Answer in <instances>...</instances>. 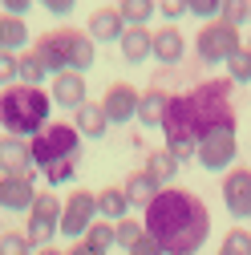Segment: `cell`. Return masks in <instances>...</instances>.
<instances>
[{
	"instance_id": "obj_29",
	"label": "cell",
	"mask_w": 251,
	"mask_h": 255,
	"mask_svg": "<svg viewBox=\"0 0 251 255\" xmlns=\"http://www.w3.org/2000/svg\"><path fill=\"white\" fill-rule=\"evenodd\" d=\"M142 235H146V227H142L138 219H122V223H114V243H118V247H126V251H130Z\"/></svg>"
},
{
	"instance_id": "obj_37",
	"label": "cell",
	"mask_w": 251,
	"mask_h": 255,
	"mask_svg": "<svg viewBox=\"0 0 251 255\" xmlns=\"http://www.w3.org/2000/svg\"><path fill=\"white\" fill-rule=\"evenodd\" d=\"M126 255H166V251H162L158 243H154L150 235H142V239H138V243H134L130 251H126Z\"/></svg>"
},
{
	"instance_id": "obj_8",
	"label": "cell",
	"mask_w": 251,
	"mask_h": 255,
	"mask_svg": "<svg viewBox=\"0 0 251 255\" xmlns=\"http://www.w3.org/2000/svg\"><path fill=\"white\" fill-rule=\"evenodd\" d=\"M235 154H239V146H235V126H219V130H207V134L199 138L195 162H199L203 170H211V174H223V170L235 166Z\"/></svg>"
},
{
	"instance_id": "obj_13",
	"label": "cell",
	"mask_w": 251,
	"mask_h": 255,
	"mask_svg": "<svg viewBox=\"0 0 251 255\" xmlns=\"http://www.w3.org/2000/svg\"><path fill=\"white\" fill-rule=\"evenodd\" d=\"M37 199L33 174H0V211H28Z\"/></svg>"
},
{
	"instance_id": "obj_25",
	"label": "cell",
	"mask_w": 251,
	"mask_h": 255,
	"mask_svg": "<svg viewBox=\"0 0 251 255\" xmlns=\"http://www.w3.org/2000/svg\"><path fill=\"white\" fill-rule=\"evenodd\" d=\"M118 12H122V20H126V28H146V20L154 16V0H118L114 4Z\"/></svg>"
},
{
	"instance_id": "obj_12",
	"label": "cell",
	"mask_w": 251,
	"mask_h": 255,
	"mask_svg": "<svg viewBox=\"0 0 251 255\" xmlns=\"http://www.w3.org/2000/svg\"><path fill=\"white\" fill-rule=\"evenodd\" d=\"M138 98L142 93L130 85V81H114L110 89H106V98H102V110H106V118H110V126L118 122H134L138 118Z\"/></svg>"
},
{
	"instance_id": "obj_11",
	"label": "cell",
	"mask_w": 251,
	"mask_h": 255,
	"mask_svg": "<svg viewBox=\"0 0 251 255\" xmlns=\"http://www.w3.org/2000/svg\"><path fill=\"white\" fill-rule=\"evenodd\" d=\"M223 203L231 219H251V170L247 166H231L223 174Z\"/></svg>"
},
{
	"instance_id": "obj_40",
	"label": "cell",
	"mask_w": 251,
	"mask_h": 255,
	"mask_svg": "<svg viewBox=\"0 0 251 255\" xmlns=\"http://www.w3.org/2000/svg\"><path fill=\"white\" fill-rule=\"evenodd\" d=\"M37 255H65V251H57V247H41Z\"/></svg>"
},
{
	"instance_id": "obj_32",
	"label": "cell",
	"mask_w": 251,
	"mask_h": 255,
	"mask_svg": "<svg viewBox=\"0 0 251 255\" xmlns=\"http://www.w3.org/2000/svg\"><path fill=\"white\" fill-rule=\"evenodd\" d=\"M0 255H37V251L24 239V231H8V235H0Z\"/></svg>"
},
{
	"instance_id": "obj_35",
	"label": "cell",
	"mask_w": 251,
	"mask_h": 255,
	"mask_svg": "<svg viewBox=\"0 0 251 255\" xmlns=\"http://www.w3.org/2000/svg\"><path fill=\"white\" fill-rule=\"evenodd\" d=\"M154 4H158V16H166V20L186 16V0H154Z\"/></svg>"
},
{
	"instance_id": "obj_33",
	"label": "cell",
	"mask_w": 251,
	"mask_h": 255,
	"mask_svg": "<svg viewBox=\"0 0 251 255\" xmlns=\"http://www.w3.org/2000/svg\"><path fill=\"white\" fill-rule=\"evenodd\" d=\"M0 81H20V53H0Z\"/></svg>"
},
{
	"instance_id": "obj_16",
	"label": "cell",
	"mask_w": 251,
	"mask_h": 255,
	"mask_svg": "<svg viewBox=\"0 0 251 255\" xmlns=\"http://www.w3.org/2000/svg\"><path fill=\"white\" fill-rule=\"evenodd\" d=\"M89 41H102V45H114V41H122V33H126V20H122V12L118 8H98L89 16Z\"/></svg>"
},
{
	"instance_id": "obj_38",
	"label": "cell",
	"mask_w": 251,
	"mask_h": 255,
	"mask_svg": "<svg viewBox=\"0 0 251 255\" xmlns=\"http://www.w3.org/2000/svg\"><path fill=\"white\" fill-rule=\"evenodd\" d=\"M33 4H37V0H0V8H4L8 16H20V20H24V12L33 8Z\"/></svg>"
},
{
	"instance_id": "obj_23",
	"label": "cell",
	"mask_w": 251,
	"mask_h": 255,
	"mask_svg": "<svg viewBox=\"0 0 251 255\" xmlns=\"http://www.w3.org/2000/svg\"><path fill=\"white\" fill-rule=\"evenodd\" d=\"M28 45V28L20 16H8V12H0V53H16Z\"/></svg>"
},
{
	"instance_id": "obj_1",
	"label": "cell",
	"mask_w": 251,
	"mask_h": 255,
	"mask_svg": "<svg viewBox=\"0 0 251 255\" xmlns=\"http://www.w3.org/2000/svg\"><path fill=\"white\" fill-rule=\"evenodd\" d=\"M146 235L158 243L166 255H199V247L211 235V215L199 195L178 186H162L142 219Z\"/></svg>"
},
{
	"instance_id": "obj_4",
	"label": "cell",
	"mask_w": 251,
	"mask_h": 255,
	"mask_svg": "<svg viewBox=\"0 0 251 255\" xmlns=\"http://www.w3.org/2000/svg\"><path fill=\"white\" fill-rule=\"evenodd\" d=\"M53 98L41 85H4L0 89V126L12 138H33L49 126Z\"/></svg>"
},
{
	"instance_id": "obj_21",
	"label": "cell",
	"mask_w": 251,
	"mask_h": 255,
	"mask_svg": "<svg viewBox=\"0 0 251 255\" xmlns=\"http://www.w3.org/2000/svg\"><path fill=\"white\" fill-rule=\"evenodd\" d=\"M73 126H77L81 138H102V134L110 130V118H106L102 102H85V106L73 114Z\"/></svg>"
},
{
	"instance_id": "obj_7",
	"label": "cell",
	"mask_w": 251,
	"mask_h": 255,
	"mask_svg": "<svg viewBox=\"0 0 251 255\" xmlns=\"http://www.w3.org/2000/svg\"><path fill=\"white\" fill-rule=\"evenodd\" d=\"M57 227H61V199H57V190H37L33 207H28L24 239L33 247H49L57 239Z\"/></svg>"
},
{
	"instance_id": "obj_34",
	"label": "cell",
	"mask_w": 251,
	"mask_h": 255,
	"mask_svg": "<svg viewBox=\"0 0 251 255\" xmlns=\"http://www.w3.org/2000/svg\"><path fill=\"white\" fill-rule=\"evenodd\" d=\"M219 4L223 0H186V12L191 16H219Z\"/></svg>"
},
{
	"instance_id": "obj_28",
	"label": "cell",
	"mask_w": 251,
	"mask_h": 255,
	"mask_svg": "<svg viewBox=\"0 0 251 255\" xmlns=\"http://www.w3.org/2000/svg\"><path fill=\"white\" fill-rule=\"evenodd\" d=\"M219 255H251V231L231 227L223 235V243H219Z\"/></svg>"
},
{
	"instance_id": "obj_36",
	"label": "cell",
	"mask_w": 251,
	"mask_h": 255,
	"mask_svg": "<svg viewBox=\"0 0 251 255\" xmlns=\"http://www.w3.org/2000/svg\"><path fill=\"white\" fill-rule=\"evenodd\" d=\"M37 4H41L45 12H53V16H69V12L77 8V0H37Z\"/></svg>"
},
{
	"instance_id": "obj_15",
	"label": "cell",
	"mask_w": 251,
	"mask_h": 255,
	"mask_svg": "<svg viewBox=\"0 0 251 255\" xmlns=\"http://www.w3.org/2000/svg\"><path fill=\"white\" fill-rule=\"evenodd\" d=\"M0 174H33V150L28 138H0Z\"/></svg>"
},
{
	"instance_id": "obj_41",
	"label": "cell",
	"mask_w": 251,
	"mask_h": 255,
	"mask_svg": "<svg viewBox=\"0 0 251 255\" xmlns=\"http://www.w3.org/2000/svg\"><path fill=\"white\" fill-rule=\"evenodd\" d=\"M243 49H247V53H251V37H247V41H243Z\"/></svg>"
},
{
	"instance_id": "obj_26",
	"label": "cell",
	"mask_w": 251,
	"mask_h": 255,
	"mask_svg": "<svg viewBox=\"0 0 251 255\" xmlns=\"http://www.w3.org/2000/svg\"><path fill=\"white\" fill-rule=\"evenodd\" d=\"M227 81L231 85H251V53L247 49H235L227 57Z\"/></svg>"
},
{
	"instance_id": "obj_9",
	"label": "cell",
	"mask_w": 251,
	"mask_h": 255,
	"mask_svg": "<svg viewBox=\"0 0 251 255\" xmlns=\"http://www.w3.org/2000/svg\"><path fill=\"white\" fill-rule=\"evenodd\" d=\"M195 49H199V57L207 65H219V61L227 65V57L235 49H243V37H239V28H231L223 20H207L199 28V37H195Z\"/></svg>"
},
{
	"instance_id": "obj_24",
	"label": "cell",
	"mask_w": 251,
	"mask_h": 255,
	"mask_svg": "<svg viewBox=\"0 0 251 255\" xmlns=\"http://www.w3.org/2000/svg\"><path fill=\"white\" fill-rule=\"evenodd\" d=\"M146 174L154 178V182H170L174 174H178V162H174V154L166 150V146H154L150 154H146Z\"/></svg>"
},
{
	"instance_id": "obj_18",
	"label": "cell",
	"mask_w": 251,
	"mask_h": 255,
	"mask_svg": "<svg viewBox=\"0 0 251 255\" xmlns=\"http://www.w3.org/2000/svg\"><path fill=\"white\" fill-rule=\"evenodd\" d=\"M158 190H162V186L154 182L146 170H134V174H126V178H122V195L130 199V207H142V211L154 203V195H158Z\"/></svg>"
},
{
	"instance_id": "obj_10",
	"label": "cell",
	"mask_w": 251,
	"mask_h": 255,
	"mask_svg": "<svg viewBox=\"0 0 251 255\" xmlns=\"http://www.w3.org/2000/svg\"><path fill=\"white\" fill-rule=\"evenodd\" d=\"M93 219H98V195H89L85 186H77V190H69V199L61 203V227L57 231L65 239H85Z\"/></svg>"
},
{
	"instance_id": "obj_17",
	"label": "cell",
	"mask_w": 251,
	"mask_h": 255,
	"mask_svg": "<svg viewBox=\"0 0 251 255\" xmlns=\"http://www.w3.org/2000/svg\"><path fill=\"white\" fill-rule=\"evenodd\" d=\"M182 53H186V37L178 33L174 24L154 28V61H162V65H178Z\"/></svg>"
},
{
	"instance_id": "obj_30",
	"label": "cell",
	"mask_w": 251,
	"mask_h": 255,
	"mask_svg": "<svg viewBox=\"0 0 251 255\" xmlns=\"http://www.w3.org/2000/svg\"><path fill=\"white\" fill-rule=\"evenodd\" d=\"M45 77H49V73H45V65H41V57H37L33 49H24V53H20V81H24V85H41Z\"/></svg>"
},
{
	"instance_id": "obj_14",
	"label": "cell",
	"mask_w": 251,
	"mask_h": 255,
	"mask_svg": "<svg viewBox=\"0 0 251 255\" xmlns=\"http://www.w3.org/2000/svg\"><path fill=\"white\" fill-rule=\"evenodd\" d=\"M49 98H53V106L77 114L85 106V73H57L49 85Z\"/></svg>"
},
{
	"instance_id": "obj_3",
	"label": "cell",
	"mask_w": 251,
	"mask_h": 255,
	"mask_svg": "<svg viewBox=\"0 0 251 255\" xmlns=\"http://www.w3.org/2000/svg\"><path fill=\"white\" fill-rule=\"evenodd\" d=\"M33 53L41 57L49 77L85 73V69H93V61H98V49H93L89 33H81V28H49V33H41L33 41Z\"/></svg>"
},
{
	"instance_id": "obj_5",
	"label": "cell",
	"mask_w": 251,
	"mask_h": 255,
	"mask_svg": "<svg viewBox=\"0 0 251 255\" xmlns=\"http://www.w3.org/2000/svg\"><path fill=\"white\" fill-rule=\"evenodd\" d=\"M231 81H199L186 98H191L195 110V126H199V138L207 130H219V126H235V106H231Z\"/></svg>"
},
{
	"instance_id": "obj_2",
	"label": "cell",
	"mask_w": 251,
	"mask_h": 255,
	"mask_svg": "<svg viewBox=\"0 0 251 255\" xmlns=\"http://www.w3.org/2000/svg\"><path fill=\"white\" fill-rule=\"evenodd\" d=\"M28 150H33V166L45 170V182L57 190L61 182H69L77 174L81 162V134L69 122H49L41 134L28 138Z\"/></svg>"
},
{
	"instance_id": "obj_6",
	"label": "cell",
	"mask_w": 251,
	"mask_h": 255,
	"mask_svg": "<svg viewBox=\"0 0 251 255\" xmlns=\"http://www.w3.org/2000/svg\"><path fill=\"white\" fill-rule=\"evenodd\" d=\"M162 138H166V150L174 154V162H191L195 150H199V126H195V110H191V98L186 93H170V106H166V118H162Z\"/></svg>"
},
{
	"instance_id": "obj_20",
	"label": "cell",
	"mask_w": 251,
	"mask_h": 255,
	"mask_svg": "<svg viewBox=\"0 0 251 255\" xmlns=\"http://www.w3.org/2000/svg\"><path fill=\"white\" fill-rule=\"evenodd\" d=\"M118 45H122V49H118L122 61H130V65H138V61L154 57V33H150V28H126Z\"/></svg>"
},
{
	"instance_id": "obj_27",
	"label": "cell",
	"mask_w": 251,
	"mask_h": 255,
	"mask_svg": "<svg viewBox=\"0 0 251 255\" xmlns=\"http://www.w3.org/2000/svg\"><path fill=\"white\" fill-rule=\"evenodd\" d=\"M219 20L231 24V28L247 24L251 20V0H223V4H219Z\"/></svg>"
},
{
	"instance_id": "obj_22",
	"label": "cell",
	"mask_w": 251,
	"mask_h": 255,
	"mask_svg": "<svg viewBox=\"0 0 251 255\" xmlns=\"http://www.w3.org/2000/svg\"><path fill=\"white\" fill-rule=\"evenodd\" d=\"M98 219H106V223L130 219V199L122 195V186H106V190H98Z\"/></svg>"
},
{
	"instance_id": "obj_19",
	"label": "cell",
	"mask_w": 251,
	"mask_h": 255,
	"mask_svg": "<svg viewBox=\"0 0 251 255\" xmlns=\"http://www.w3.org/2000/svg\"><path fill=\"white\" fill-rule=\"evenodd\" d=\"M166 106H170V93L158 89V85H150V89H142V98H138V118H134V122H142V126H162Z\"/></svg>"
},
{
	"instance_id": "obj_39",
	"label": "cell",
	"mask_w": 251,
	"mask_h": 255,
	"mask_svg": "<svg viewBox=\"0 0 251 255\" xmlns=\"http://www.w3.org/2000/svg\"><path fill=\"white\" fill-rule=\"evenodd\" d=\"M65 255H106V251H98L93 243H85V239H81V243H73V247H69Z\"/></svg>"
},
{
	"instance_id": "obj_31",
	"label": "cell",
	"mask_w": 251,
	"mask_h": 255,
	"mask_svg": "<svg viewBox=\"0 0 251 255\" xmlns=\"http://www.w3.org/2000/svg\"><path fill=\"white\" fill-rule=\"evenodd\" d=\"M85 243H93L98 251H110V247H114V223L93 219V223H89V231H85Z\"/></svg>"
}]
</instances>
